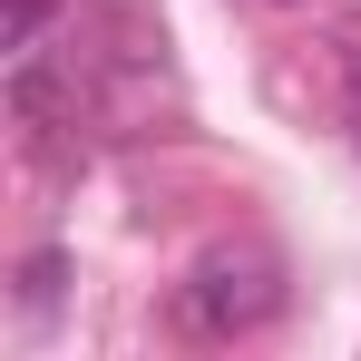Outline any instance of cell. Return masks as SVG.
Returning <instances> with one entry per match:
<instances>
[{"label":"cell","mask_w":361,"mask_h":361,"mask_svg":"<svg viewBox=\"0 0 361 361\" xmlns=\"http://www.w3.org/2000/svg\"><path fill=\"white\" fill-rule=\"evenodd\" d=\"M342 88H352V118H361V30H352V49H342Z\"/></svg>","instance_id":"277c9868"},{"label":"cell","mask_w":361,"mask_h":361,"mask_svg":"<svg viewBox=\"0 0 361 361\" xmlns=\"http://www.w3.org/2000/svg\"><path fill=\"white\" fill-rule=\"evenodd\" d=\"M59 10L68 0H0V49H10V59H39L49 30H59Z\"/></svg>","instance_id":"7a4b0ae2"},{"label":"cell","mask_w":361,"mask_h":361,"mask_svg":"<svg viewBox=\"0 0 361 361\" xmlns=\"http://www.w3.org/2000/svg\"><path fill=\"white\" fill-rule=\"evenodd\" d=\"M274 312H283V264L264 244H215V254L185 264V283H176V322L195 342H244Z\"/></svg>","instance_id":"6da1fadb"},{"label":"cell","mask_w":361,"mask_h":361,"mask_svg":"<svg viewBox=\"0 0 361 361\" xmlns=\"http://www.w3.org/2000/svg\"><path fill=\"white\" fill-rule=\"evenodd\" d=\"M59 254H30V264H20V312H49V302H59Z\"/></svg>","instance_id":"3957f363"}]
</instances>
